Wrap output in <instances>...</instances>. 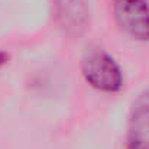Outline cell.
<instances>
[{
    "label": "cell",
    "mask_w": 149,
    "mask_h": 149,
    "mask_svg": "<svg viewBox=\"0 0 149 149\" xmlns=\"http://www.w3.org/2000/svg\"><path fill=\"white\" fill-rule=\"evenodd\" d=\"M113 13L120 29L136 41H149L148 0H111Z\"/></svg>",
    "instance_id": "cell-2"
},
{
    "label": "cell",
    "mask_w": 149,
    "mask_h": 149,
    "mask_svg": "<svg viewBox=\"0 0 149 149\" xmlns=\"http://www.w3.org/2000/svg\"><path fill=\"white\" fill-rule=\"evenodd\" d=\"M81 72L93 88L103 93H119L125 87V77L116 59L101 48H88L81 58Z\"/></svg>",
    "instance_id": "cell-1"
},
{
    "label": "cell",
    "mask_w": 149,
    "mask_h": 149,
    "mask_svg": "<svg viewBox=\"0 0 149 149\" xmlns=\"http://www.w3.org/2000/svg\"><path fill=\"white\" fill-rule=\"evenodd\" d=\"M125 145L126 149H149V88L132 103Z\"/></svg>",
    "instance_id": "cell-3"
},
{
    "label": "cell",
    "mask_w": 149,
    "mask_h": 149,
    "mask_svg": "<svg viewBox=\"0 0 149 149\" xmlns=\"http://www.w3.org/2000/svg\"><path fill=\"white\" fill-rule=\"evenodd\" d=\"M56 17L67 32H80L87 22V0H55Z\"/></svg>",
    "instance_id": "cell-4"
},
{
    "label": "cell",
    "mask_w": 149,
    "mask_h": 149,
    "mask_svg": "<svg viewBox=\"0 0 149 149\" xmlns=\"http://www.w3.org/2000/svg\"><path fill=\"white\" fill-rule=\"evenodd\" d=\"M7 58H9V56H7V54L0 51V68H1V67H3L6 62H7Z\"/></svg>",
    "instance_id": "cell-5"
}]
</instances>
